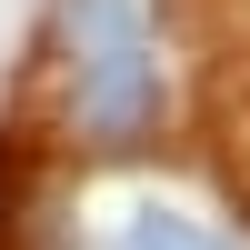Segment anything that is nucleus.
<instances>
[{
	"label": "nucleus",
	"mask_w": 250,
	"mask_h": 250,
	"mask_svg": "<svg viewBox=\"0 0 250 250\" xmlns=\"http://www.w3.org/2000/svg\"><path fill=\"white\" fill-rule=\"evenodd\" d=\"M160 60H150V40H130V50H90L80 60V80H70V120L90 140H150L160 130Z\"/></svg>",
	"instance_id": "nucleus-1"
},
{
	"label": "nucleus",
	"mask_w": 250,
	"mask_h": 250,
	"mask_svg": "<svg viewBox=\"0 0 250 250\" xmlns=\"http://www.w3.org/2000/svg\"><path fill=\"white\" fill-rule=\"evenodd\" d=\"M60 40H70V60L130 50V40H150V0H60Z\"/></svg>",
	"instance_id": "nucleus-2"
},
{
	"label": "nucleus",
	"mask_w": 250,
	"mask_h": 250,
	"mask_svg": "<svg viewBox=\"0 0 250 250\" xmlns=\"http://www.w3.org/2000/svg\"><path fill=\"white\" fill-rule=\"evenodd\" d=\"M120 250H240V240L200 230V220H180V210H140L130 230H120Z\"/></svg>",
	"instance_id": "nucleus-3"
}]
</instances>
